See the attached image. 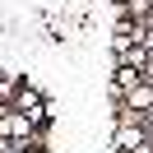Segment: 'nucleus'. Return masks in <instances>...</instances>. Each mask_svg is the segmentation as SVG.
<instances>
[{
    "label": "nucleus",
    "mask_w": 153,
    "mask_h": 153,
    "mask_svg": "<svg viewBox=\"0 0 153 153\" xmlns=\"http://www.w3.org/2000/svg\"><path fill=\"white\" fill-rule=\"evenodd\" d=\"M134 84H139V70H134V65H121V70H116V88H121V93H130Z\"/></svg>",
    "instance_id": "nucleus-1"
},
{
    "label": "nucleus",
    "mask_w": 153,
    "mask_h": 153,
    "mask_svg": "<svg viewBox=\"0 0 153 153\" xmlns=\"http://www.w3.org/2000/svg\"><path fill=\"white\" fill-rule=\"evenodd\" d=\"M139 144H144V134H139V130H121V149H125V153H144Z\"/></svg>",
    "instance_id": "nucleus-2"
},
{
    "label": "nucleus",
    "mask_w": 153,
    "mask_h": 153,
    "mask_svg": "<svg viewBox=\"0 0 153 153\" xmlns=\"http://www.w3.org/2000/svg\"><path fill=\"white\" fill-rule=\"evenodd\" d=\"M28 121H33V116H10V121H5V134H23Z\"/></svg>",
    "instance_id": "nucleus-3"
},
{
    "label": "nucleus",
    "mask_w": 153,
    "mask_h": 153,
    "mask_svg": "<svg viewBox=\"0 0 153 153\" xmlns=\"http://www.w3.org/2000/svg\"><path fill=\"white\" fill-rule=\"evenodd\" d=\"M153 102V93H149V88H139V84H134L130 88V107H149Z\"/></svg>",
    "instance_id": "nucleus-4"
},
{
    "label": "nucleus",
    "mask_w": 153,
    "mask_h": 153,
    "mask_svg": "<svg viewBox=\"0 0 153 153\" xmlns=\"http://www.w3.org/2000/svg\"><path fill=\"white\" fill-rule=\"evenodd\" d=\"M28 153H33V149H28Z\"/></svg>",
    "instance_id": "nucleus-5"
}]
</instances>
